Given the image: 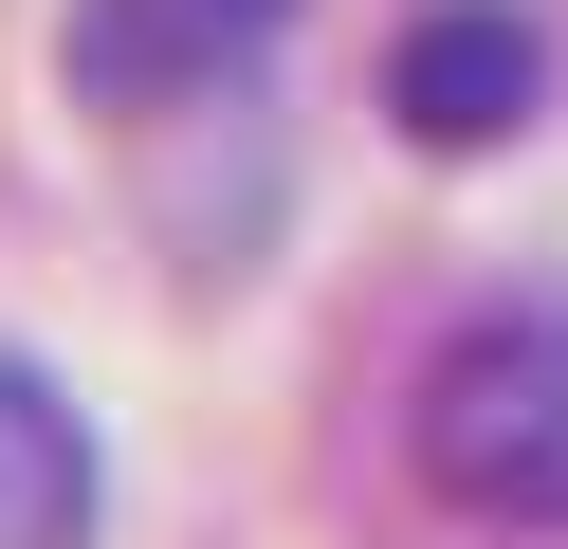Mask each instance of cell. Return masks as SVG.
<instances>
[{"label":"cell","instance_id":"cell-1","mask_svg":"<svg viewBox=\"0 0 568 549\" xmlns=\"http://www.w3.org/2000/svg\"><path fill=\"white\" fill-rule=\"evenodd\" d=\"M404 458L440 512L477 531H568V312H477L422 348L404 385Z\"/></svg>","mask_w":568,"mask_h":549},{"label":"cell","instance_id":"cell-2","mask_svg":"<svg viewBox=\"0 0 568 549\" xmlns=\"http://www.w3.org/2000/svg\"><path fill=\"white\" fill-rule=\"evenodd\" d=\"M531 92H550V55H531L514 0H440V19H404V55H385V110H404V146H514Z\"/></svg>","mask_w":568,"mask_h":549},{"label":"cell","instance_id":"cell-3","mask_svg":"<svg viewBox=\"0 0 568 549\" xmlns=\"http://www.w3.org/2000/svg\"><path fill=\"white\" fill-rule=\"evenodd\" d=\"M92 512H111V458H92L74 385L0 348V549H92Z\"/></svg>","mask_w":568,"mask_h":549},{"label":"cell","instance_id":"cell-4","mask_svg":"<svg viewBox=\"0 0 568 549\" xmlns=\"http://www.w3.org/2000/svg\"><path fill=\"white\" fill-rule=\"evenodd\" d=\"M221 19H239V37H257V19H275V0H221Z\"/></svg>","mask_w":568,"mask_h":549}]
</instances>
